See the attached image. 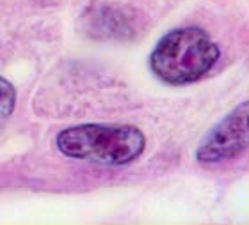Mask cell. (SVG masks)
Masks as SVG:
<instances>
[{
    "mask_svg": "<svg viewBox=\"0 0 249 225\" xmlns=\"http://www.w3.org/2000/svg\"><path fill=\"white\" fill-rule=\"evenodd\" d=\"M55 147L66 158L121 167L142 156L146 137L132 124L86 123L61 129Z\"/></svg>",
    "mask_w": 249,
    "mask_h": 225,
    "instance_id": "6da1fadb",
    "label": "cell"
},
{
    "mask_svg": "<svg viewBox=\"0 0 249 225\" xmlns=\"http://www.w3.org/2000/svg\"><path fill=\"white\" fill-rule=\"evenodd\" d=\"M219 57V46L203 29L182 27L159 39L150 55V69L160 82L187 85L212 71Z\"/></svg>",
    "mask_w": 249,
    "mask_h": 225,
    "instance_id": "7a4b0ae2",
    "label": "cell"
},
{
    "mask_svg": "<svg viewBox=\"0 0 249 225\" xmlns=\"http://www.w3.org/2000/svg\"><path fill=\"white\" fill-rule=\"evenodd\" d=\"M249 144V103L226 113L207 133L196 149V161L201 165H217L244 153Z\"/></svg>",
    "mask_w": 249,
    "mask_h": 225,
    "instance_id": "3957f363",
    "label": "cell"
},
{
    "mask_svg": "<svg viewBox=\"0 0 249 225\" xmlns=\"http://www.w3.org/2000/svg\"><path fill=\"white\" fill-rule=\"evenodd\" d=\"M88 32H91L94 37H121L123 39L134 32L128 20L120 11L110 9V7L94 9V15L88 16Z\"/></svg>",
    "mask_w": 249,
    "mask_h": 225,
    "instance_id": "277c9868",
    "label": "cell"
},
{
    "mask_svg": "<svg viewBox=\"0 0 249 225\" xmlns=\"http://www.w3.org/2000/svg\"><path fill=\"white\" fill-rule=\"evenodd\" d=\"M16 107V89L15 85L0 75V129L4 128L15 112Z\"/></svg>",
    "mask_w": 249,
    "mask_h": 225,
    "instance_id": "5b68a950",
    "label": "cell"
}]
</instances>
